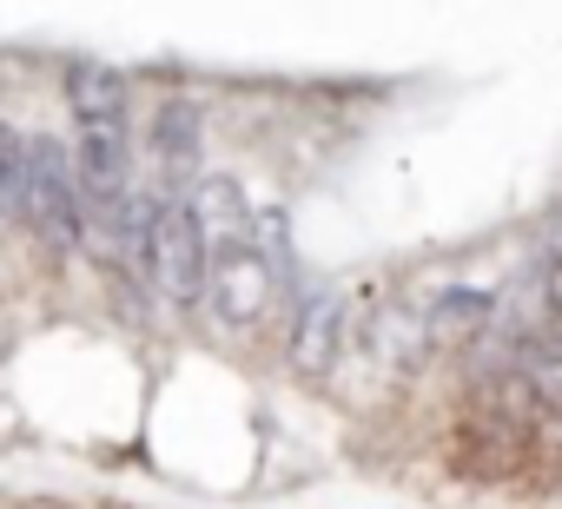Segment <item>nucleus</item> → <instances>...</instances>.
Instances as JSON below:
<instances>
[{"instance_id": "obj_1", "label": "nucleus", "mask_w": 562, "mask_h": 509, "mask_svg": "<svg viewBox=\"0 0 562 509\" xmlns=\"http://www.w3.org/2000/svg\"><path fill=\"white\" fill-rule=\"evenodd\" d=\"M14 218H27L54 251H74L80 245V225H87V205H80V172H74V152L47 133L27 139L21 152V205Z\"/></svg>"}, {"instance_id": "obj_2", "label": "nucleus", "mask_w": 562, "mask_h": 509, "mask_svg": "<svg viewBox=\"0 0 562 509\" xmlns=\"http://www.w3.org/2000/svg\"><path fill=\"white\" fill-rule=\"evenodd\" d=\"M146 272H153V285H159L166 305H199V298H212V245H205V225H199V205H192V199H166V205H159Z\"/></svg>"}, {"instance_id": "obj_3", "label": "nucleus", "mask_w": 562, "mask_h": 509, "mask_svg": "<svg viewBox=\"0 0 562 509\" xmlns=\"http://www.w3.org/2000/svg\"><path fill=\"white\" fill-rule=\"evenodd\" d=\"M199 106L192 100H166L153 113V159H159V199H186L192 166H199Z\"/></svg>"}, {"instance_id": "obj_4", "label": "nucleus", "mask_w": 562, "mask_h": 509, "mask_svg": "<svg viewBox=\"0 0 562 509\" xmlns=\"http://www.w3.org/2000/svg\"><path fill=\"white\" fill-rule=\"evenodd\" d=\"M338 331H345V305L338 298H312L305 318H299V338H292V358L305 371H325L331 351H338Z\"/></svg>"}, {"instance_id": "obj_5", "label": "nucleus", "mask_w": 562, "mask_h": 509, "mask_svg": "<svg viewBox=\"0 0 562 509\" xmlns=\"http://www.w3.org/2000/svg\"><path fill=\"white\" fill-rule=\"evenodd\" d=\"M522 371H529V384H536V397L562 417V338H549V344H536L529 358H522Z\"/></svg>"}, {"instance_id": "obj_6", "label": "nucleus", "mask_w": 562, "mask_h": 509, "mask_svg": "<svg viewBox=\"0 0 562 509\" xmlns=\"http://www.w3.org/2000/svg\"><path fill=\"white\" fill-rule=\"evenodd\" d=\"M483 312H490L483 292H443L437 298V331H470V325H483Z\"/></svg>"}]
</instances>
